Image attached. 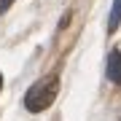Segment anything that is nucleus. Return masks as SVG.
<instances>
[{"mask_svg":"<svg viewBox=\"0 0 121 121\" xmlns=\"http://www.w3.org/2000/svg\"><path fill=\"white\" fill-rule=\"evenodd\" d=\"M56 89H59V81H56L54 75H51V78H43V81H38L30 91H27V97H24V108L30 110V113H40V110H46L48 105L54 102Z\"/></svg>","mask_w":121,"mask_h":121,"instance_id":"f257e3e1","label":"nucleus"},{"mask_svg":"<svg viewBox=\"0 0 121 121\" xmlns=\"http://www.w3.org/2000/svg\"><path fill=\"white\" fill-rule=\"evenodd\" d=\"M108 78L113 83L121 86V51H110V59H108Z\"/></svg>","mask_w":121,"mask_h":121,"instance_id":"f03ea898","label":"nucleus"},{"mask_svg":"<svg viewBox=\"0 0 121 121\" xmlns=\"http://www.w3.org/2000/svg\"><path fill=\"white\" fill-rule=\"evenodd\" d=\"M0 89H3V75H0Z\"/></svg>","mask_w":121,"mask_h":121,"instance_id":"39448f33","label":"nucleus"},{"mask_svg":"<svg viewBox=\"0 0 121 121\" xmlns=\"http://www.w3.org/2000/svg\"><path fill=\"white\" fill-rule=\"evenodd\" d=\"M121 22V0H113V8H110V19H108V30L116 32Z\"/></svg>","mask_w":121,"mask_h":121,"instance_id":"7ed1b4c3","label":"nucleus"},{"mask_svg":"<svg viewBox=\"0 0 121 121\" xmlns=\"http://www.w3.org/2000/svg\"><path fill=\"white\" fill-rule=\"evenodd\" d=\"M11 3H13V0H0V13L8 11V8H11Z\"/></svg>","mask_w":121,"mask_h":121,"instance_id":"20e7f679","label":"nucleus"}]
</instances>
